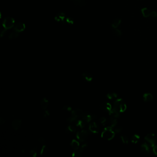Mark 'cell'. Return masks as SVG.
<instances>
[{
	"label": "cell",
	"instance_id": "obj_1",
	"mask_svg": "<svg viewBox=\"0 0 157 157\" xmlns=\"http://www.w3.org/2000/svg\"><path fill=\"white\" fill-rule=\"evenodd\" d=\"M113 108L121 113L126 110L127 106L123 99H117L114 103Z\"/></svg>",
	"mask_w": 157,
	"mask_h": 157
},
{
	"label": "cell",
	"instance_id": "obj_2",
	"mask_svg": "<svg viewBox=\"0 0 157 157\" xmlns=\"http://www.w3.org/2000/svg\"><path fill=\"white\" fill-rule=\"evenodd\" d=\"M115 134L112 128L106 127L102 132L101 137L105 140H111L114 137Z\"/></svg>",
	"mask_w": 157,
	"mask_h": 157
},
{
	"label": "cell",
	"instance_id": "obj_3",
	"mask_svg": "<svg viewBox=\"0 0 157 157\" xmlns=\"http://www.w3.org/2000/svg\"><path fill=\"white\" fill-rule=\"evenodd\" d=\"M15 25V20L13 18L10 17H7L4 19L3 20L2 26L5 29L7 30H10L13 28Z\"/></svg>",
	"mask_w": 157,
	"mask_h": 157
},
{
	"label": "cell",
	"instance_id": "obj_4",
	"mask_svg": "<svg viewBox=\"0 0 157 157\" xmlns=\"http://www.w3.org/2000/svg\"><path fill=\"white\" fill-rule=\"evenodd\" d=\"M145 140L148 143L149 145L152 147H153L155 145L156 142V138L155 135L153 133L148 134L145 138Z\"/></svg>",
	"mask_w": 157,
	"mask_h": 157
},
{
	"label": "cell",
	"instance_id": "obj_5",
	"mask_svg": "<svg viewBox=\"0 0 157 157\" xmlns=\"http://www.w3.org/2000/svg\"><path fill=\"white\" fill-rule=\"evenodd\" d=\"M89 136V133L86 130H82L78 132L77 138L80 141H84Z\"/></svg>",
	"mask_w": 157,
	"mask_h": 157
},
{
	"label": "cell",
	"instance_id": "obj_6",
	"mask_svg": "<svg viewBox=\"0 0 157 157\" xmlns=\"http://www.w3.org/2000/svg\"><path fill=\"white\" fill-rule=\"evenodd\" d=\"M94 118L95 117L94 115L89 112H84L82 116L81 117L82 119L86 123L90 122L92 120L94 119Z\"/></svg>",
	"mask_w": 157,
	"mask_h": 157
},
{
	"label": "cell",
	"instance_id": "obj_7",
	"mask_svg": "<svg viewBox=\"0 0 157 157\" xmlns=\"http://www.w3.org/2000/svg\"><path fill=\"white\" fill-rule=\"evenodd\" d=\"M66 15L63 13H59L56 15L55 17V20L57 22L62 24L66 23Z\"/></svg>",
	"mask_w": 157,
	"mask_h": 157
},
{
	"label": "cell",
	"instance_id": "obj_8",
	"mask_svg": "<svg viewBox=\"0 0 157 157\" xmlns=\"http://www.w3.org/2000/svg\"><path fill=\"white\" fill-rule=\"evenodd\" d=\"M26 25L24 23L19 22L15 25L13 27V29L14 31L20 33L26 29Z\"/></svg>",
	"mask_w": 157,
	"mask_h": 157
},
{
	"label": "cell",
	"instance_id": "obj_9",
	"mask_svg": "<svg viewBox=\"0 0 157 157\" xmlns=\"http://www.w3.org/2000/svg\"><path fill=\"white\" fill-rule=\"evenodd\" d=\"M49 104V100L46 97H43L40 100V105L41 108L44 110H45L48 107Z\"/></svg>",
	"mask_w": 157,
	"mask_h": 157
},
{
	"label": "cell",
	"instance_id": "obj_10",
	"mask_svg": "<svg viewBox=\"0 0 157 157\" xmlns=\"http://www.w3.org/2000/svg\"><path fill=\"white\" fill-rule=\"evenodd\" d=\"M117 123V121L116 118L111 117L108 120H107L105 125H107L108 127H110L111 128H113L116 126Z\"/></svg>",
	"mask_w": 157,
	"mask_h": 157
},
{
	"label": "cell",
	"instance_id": "obj_11",
	"mask_svg": "<svg viewBox=\"0 0 157 157\" xmlns=\"http://www.w3.org/2000/svg\"><path fill=\"white\" fill-rule=\"evenodd\" d=\"M89 131H91L93 133H98L99 131V127L98 124L94 122H93L91 123L89 125Z\"/></svg>",
	"mask_w": 157,
	"mask_h": 157
},
{
	"label": "cell",
	"instance_id": "obj_12",
	"mask_svg": "<svg viewBox=\"0 0 157 157\" xmlns=\"http://www.w3.org/2000/svg\"><path fill=\"white\" fill-rule=\"evenodd\" d=\"M100 107L103 111L108 112H109L112 108L111 104L107 102H103L100 105Z\"/></svg>",
	"mask_w": 157,
	"mask_h": 157
},
{
	"label": "cell",
	"instance_id": "obj_13",
	"mask_svg": "<svg viewBox=\"0 0 157 157\" xmlns=\"http://www.w3.org/2000/svg\"><path fill=\"white\" fill-rule=\"evenodd\" d=\"M83 113L84 112L81 109L79 108H76L73 110L72 111V116L76 118H81Z\"/></svg>",
	"mask_w": 157,
	"mask_h": 157
},
{
	"label": "cell",
	"instance_id": "obj_14",
	"mask_svg": "<svg viewBox=\"0 0 157 157\" xmlns=\"http://www.w3.org/2000/svg\"><path fill=\"white\" fill-rule=\"evenodd\" d=\"M22 121L19 119H15L12 122V127L14 130H18L21 126Z\"/></svg>",
	"mask_w": 157,
	"mask_h": 157
},
{
	"label": "cell",
	"instance_id": "obj_15",
	"mask_svg": "<svg viewBox=\"0 0 157 157\" xmlns=\"http://www.w3.org/2000/svg\"><path fill=\"white\" fill-rule=\"evenodd\" d=\"M141 152L146 155L149 154L150 153V148L149 145L147 143H144L141 145Z\"/></svg>",
	"mask_w": 157,
	"mask_h": 157
},
{
	"label": "cell",
	"instance_id": "obj_16",
	"mask_svg": "<svg viewBox=\"0 0 157 157\" xmlns=\"http://www.w3.org/2000/svg\"><path fill=\"white\" fill-rule=\"evenodd\" d=\"M82 78L86 82H90L93 79L91 74L89 72H85L82 74Z\"/></svg>",
	"mask_w": 157,
	"mask_h": 157
},
{
	"label": "cell",
	"instance_id": "obj_17",
	"mask_svg": "<svg viewBox=\"0 0 157 157\" xmlns=\"http://www.w3.org/2000/svg\"><path fill=\"white\" fill-rule=\"evenodd\" d=\"M77 127L75 125L73 124H71L69 125L66 129V133H70L72 132H75L77 131Z\"/></svg>",
	"mask_w": 157,
	"mask_h": 157
},
{
	"label": "cell",
	"instance_id": "obj_18",
	"mask_svg": "<svg viewBox=\"0 0 157 157\" xmlns=\"http://www.w3.org/2000/svg\"><path fill=\"white\" fill-rule=\"evenodd\" d=\"M141 12L143 16L145 18H148L151 16V12L149 9L147 7L142 8L141 9Z\"/></svg>",
	"mask_w": 157,
	"mask_h": 157
},
{
	"label": "cell",
	"instance_id": "obj_19",
	"mask_svg": "<svg viewBox=\"0 0 157 157\" xmlns=\"http://www.w3.org/2000/svg\"><path fill=\"white\" fill-rule=\"evenodd\" d=\"M71 146L72 147V149L74 150H78L80 147V144L78 141L76 140H73L71 143Z\"/></svg>",
	"mask_w": 157,
	"mask_h": 157
},
{
	"label": "cell",
	"instance_id": "obj_20",
	"mask_svg": "<svg viewBox=\"0 0 157 157\" xmlns=\"http://www.w3.org/2000/svg\"><path fill=\"white\" fill-rule=\"evenodd\" d=\"M143 99L146 102H150L153 100V96L150 93H147L143 95Z\"/></svg>",
	"mask_w": 157,
	"mask_h": 157
},
{
	"label": "cell",
	"instance_id": "obj_21",
	"mask_svg": "<svg viewBox=\"0 0 157 157\" xmlns=\"http://www.w3.org/2000/svg\"><path fill=\"white\" fill-rule=\"evenodd\" d=\"M85 122L83 120H77L75 123H74V125H76L77 127H78L79 128L83 129L85 127Z\"/></svg>",
	"mask_w": 157,
	"mask_h": 157
},
{
	"label": "cell",
	"instance_id": "obj_22",
	"mask_svg": "<svg viewBox=\"0 0 157 157\" xmlns=\"http://www.w3.org/2000/svg\"><path fill=\"white\" fill-rule=\"evenodd\" d=\"M120 112L117 111L116 110L114 109V108H112L111 110L109 112L110 115L111 117H113V118H118L120 116Z\"/></svg>",
	"mask_w": 157,
	"mask_h": 157
},
{
	"label": "cell",
	"instance_id": "obj_23",
	"mask_svg": "<svg viewBox=\"0 0 157 157\" xmlns=\"http://www.w3.org/2000/svg\"><path fill=\"white\" fill-rule=\"evenodd\" d=\"M20 33L14 30V31L9 35V38L11 40L16 39L20 36Z\"/></svg>",
	"mask_w": 157,
	"mask_h": 157
},
{
	"label": "cell",
	"instance_id": "obj_24",
	"mask_svg": "<svg viewBox=\"0 0 157 157\" xmlns=\"http://www.w3.org/2000/svg\"><path fill=\"white\" fill-rule=\"evenodd\" d=\"M121 21L122 20L121 19H116L111 24L112 27L114 29H117L118 27L120 25Z\"/></svg>",
	"mask_w": 157,
	"mask_h": 157
},
{
	"label": "cell",
	"instance_id": "obj_25",
	"mask_svg": "<svg viewBox=\"0 0 157 157\" xmlns=\"http://www.w3.org/2000/svg\"><path fill=\"white\" fill-rule=\"evenodd\" d=\"M74 3L79 7H84L85 5L84 0H74Z\"/></svg>",
	"mask_w": 157,
	"mask_h": 157
},
{
	"label": "cell",
	"instance_id": "obj_26",
	"mask_svg": "<svg viewBox=\"0 0 157 157\" xmlns=\"http://www.w3.org/2000/svg\"><path fill=\"white\" fill-rule=\"evenodd\" d=\"M48 152V148L46 145H43L40 151V154L42 155H46Z\"/></svg>",
	"mask_w": 157,
	"mask_h": 157
},
{
	"label": "cell",
	"instance_id": "obj_27",
	"mask_svg": "<svg viewBox=\"0 0 157 157\" xmlns=\"http://www.w3.org/2000/svg\"><path fill=\"white\" fill-rule=\"evenodd\" d=\"M140 139V136L138 135L135 134V135H133L131 137V142L133 143L136 144L139 142Z\"/></svg>",
	"mask_w": 157,
	"mask_h": 157
},
{
	"label": "cell",
	"instance_id": "obj_28",
	"mask_svg": "<svg viewBox=\"0 0 157 157\" xmlns=\"http://www.w3.org/2000/svg\"><path fill=\"white\" fill-rule=\"evenodd\" d=\"M118 94L115 93H110L107 94V97L110 99H116L118 98Z\"/></svg>",
	"mask_w": 157,
	"mask_h": 157
},
{
	"label": "cell",
	"instance_id": "obj_29",
	"mask_svg": "<svg viewBox=\"0 0 157 157\" xmlns=\"http://www.w3.org/2000/svg\"><path fill=\"white\" fill-rule=\"evenodd\" d=\"M77 120V118L72 116L71 117L68 118L66 119V122L69 124H74Z\"/></svg>",
	"mask_w": 157,
	"mask_h": 157
},
{
	"label": "cell",
	"instance_id": "obj_30",
	"mask_svg": "<svg viewBox=\"0 0 157 157\" xmlns=\"http://www.w3.org/2000/svg\"><path fill=\"white\" fill-rule=\"evenodd\" d=\"M120 138L121 139V140H122V142L124 144H128L129 143V139L126 136H120Z\"/></svg>",
	"mask_w": 157,
	"mask_h": 157
},
{
	"label": "cell",
	"instance_id": "obj_31",
	"mask_svg": "<svg viewBox=\"0 0 157 157\" xmlns=\"http://www.w3.org/2000/svg\"><path fill=\"white\" fill-rule=\"evenodd\" d=\"M62 110L65 111H70L72 110V107L69 105H65L62 107Z\"/></svg>",
	"mask_w": 157,
	"mask_h": 157
},
{
	"label": "cell",
	"instance_id": "obj_32",
	"mask_svg": "<svg viewBox=\"0 0 157 157\" xmlns=\"http://www.w3.org/2000/svg\"><path fill=\"white\" fill-rule=\"evenodd\" d=\"M112 129H113V130L114 131V132L116 133H120L123 130L122 127L121 126H118V127L115 126Z\"/></svg>",
	"mask_w": 157,
	"mask_h": 157
},
{
	"label": "cell",
	"instance_id": "obj_33",
	"mask_svg": "<svg viewBox=\"0 0 157 157\" xmlns=\"http://www.w3.org/2000/svg\"><path fill=\"white\" fill-rule=\"evenodd\" d=\"M107 119L105 117H101L99 119V124L102 125H105Z\"/></svg>",
	"mask_w": 157,
	"mask_h": 157
},
{
	"label": "cell",
	"instance_id": "obj_34",
	"mask_svg": "<svg viewBox=\"0 0 157 157\" xmlns=\"http://www.w3.org/2000/svg\"><path fill=\"white\" fill-rule=\"evenodd\" d=\"M81 152L80 151H77V150H76L74 152H73L72 153V156L76 157H81L82 156L81 155Z\"/></svg>",
	"mask_w": 157,
	"mask_h": 157
},
{
	"label": "cell",
	"instance_id": "obj_35",
	"mask_svg": "<svg viewBox=\"0 0 157 157\" xmlns=\"http://www.w3.org/2000/svg\"><path fill=\"white\" fill-rule=\"evenodd\" d=\"M31 155L33 157H36L37 156V148H34L32 150H31L30 152Z\"/></svg>",
	"mask_w": 157,
	"mask_h": 157
},
{
	"label": "cell",
	"instance_id": "obj_36",
	"mask_svg": "<svg viewBox=\"0 0 157 157\" xmlns=\"http://www.w3.org/2000/svg\"><path fill=\"white\" fill-rule=\"evenodd\" d=\"M74 23V21L70 17H66V24H72Z\"/></svg>",
	"mask_w": 157,
	"mask_h": 157
},
{
	"label": "cell",
	"instance_id": "obj_37",
	"mask_svg": "<svg viewBox=\"0 0 157 157\" xmlns=\"http://www.w3.org/2000/svg\"><path fill=\"white\" fill-rule=\"evenodd\" d=\"M38 141H39L40 143L42 144H44L46 142V140H45V138L43 137H40L38 138Z\"/></svg>",
	"mask_w": 157,
	"mask_h": 157
},
{
	"label": "cell",
	"instance_id": "obj_38",
	"mask_svg": "<svg viewBox=\"0 0 157 157\" xmlns=\"http://www.w3.org/2000/svg\"><path fill=\"white\" fill-rule=\"evenodd\" d=\"M87 144L86 143L85 144H83L80 147V151L82 152L83 151L85 150V149L87 148Z\"/></svg>",
	"mask_w": 157,
	"mask_h": 157
},
{
	"label": "cell",
	"instance_id": "obj_39",
	"mask_svg": "<svg viewBox=\"0 0 157 157\" xmlns=\"http://www.w3.org/2000/svg\"><path fill=\"white\" fill-rule=\"evenodd\" d=\"M49 114H50V113L49 111L45 110V111H44L43 113V118H47L48 116H49Z\"/></svg>",
	"mask_w": 157,
	"mask_h": 157
},
{
	"label": "cell",
	"instance_id": "obj_40",
	"mask_svg": "<svg viewBox=\"0 0 157 157\" xmlns=\"http://www.w3.org/2000/svg\"><path fill=\"white\" fill-rule=\"evenodd\" d=\"M151 16L153 18H157V12H156V11H152L151 12Z\"/></svg>",
	"mask_w": 157,
	"mask_h": 157
},
{
	"label": "cell",
	"instance_id": "obj_41",
	"mask_svg": "<svg viewBox=\"0 0 157 157\" xmlns=\"http://www.w3.org/2000/svg\"><path fill=\"white\" fill-rule=\"evenodd\" d=\"M7 30H6V29H4L1 31V33H0V36H1V37L5 36L6 35V34H7Z\"/></svg>",
	"mask_w": 157,
	"mask_h": 157
},
{
	"label": "cell",
	"instance_id": "obj_42",
	"mask_svg": "<svg viewBox=\"0 0 157 157\" xmlns=\"http://www.w3.org/2000/svg\"><path fill=\"white\" fill-rule=\"evenodd\" d=\"M152 147H153L152 151L153 153L155 155H157V145H154Z\"/></svg>",
	"mask_w": 157,
	"mask_h": 157
},
{
	"label": "cell",
	"instance_id": "obj_43",
	"mask_svg": "<svg viewBox=\"0 0 157 157\" xmlns=\"http://www.w3.org/2000/svg\"><path fill=\"white\" fill-rule=\"evenodd\" d=\"M115 33L118 36H120L122 35V32L121 31L118 30L117 29H115Z\"/></svg>",
	"mask_w": 157,
	"mask_h": 157
},
{
	"label": "cell",
	"instance_id": "obj_44",
	"mask_svg": "<svg viewBox=\"0 0 157 157\" xmlns=\"http://www.w3.org/2000/svg\"><path fill=\"white\" fill-rule=\"evenodd\" d=\"M5 122V120H4V119L3 118H0V125H1L4 124Z\"/></svg>",
	"mask_w": 157,
	"mask_h": 157
}]
</instances>
